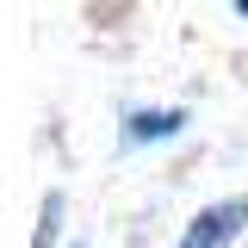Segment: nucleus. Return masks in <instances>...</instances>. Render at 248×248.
<instances>
[{
    "label": "nucleus",
    "instance_id": "f257e3e1",
    "mask_svg": "<svg viewBox=\"0 0 248 248\" xmlns=\"http://www.w3.org/2000/svg\"><path fill=\"white\" fill-rule=\"evenodd\" d=\"M242 223H248V199H223V205L192 217V230L180 236V248H230L242 236Z\"/></svg>",
    "mask_w": 248,
    "mask_h": 248
},
{
    "label": "nucleus",
    "instance_id": "f03ea898",
    "mask_svg": "<svg viewBox=\"0 0 248 248\" xmlns=\"http://www.w3.org/2000/svg\"><path fill=\"white\" fill-rule=\"evenodd\" d=\"M186 112H130L124 118V143H149V137H180Z\"/></svg>",
    "mask_w": 248,
    "mask_h": 248
},
{
    "label": "nucleus",
    "instance_id": "7ed1b4c3",
    "mask_svg": "<svg viewBox=\"0 0 248 248\" xmlns=\"http://www.w3.org/2000/svg\"><path fill=\"white\" fill-rule=\"evenodd\" d=\"M236 13H248V0H236Z\"/></svg>",
    "mask_w": 248,
    "mask_h": 248
}]
</instances>
